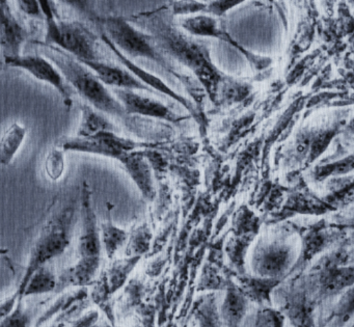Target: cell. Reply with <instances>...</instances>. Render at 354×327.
<instances>
[{"label":"cell","instance_id":"1","mask_svg":"<svg viewBox=\"0 0 354 327\" xmlns=\"http://www.w3.org/2000/svg\"><path fill=\"white\" fill-rule=\"evenodd\" d=\"M142 21L148 26L159 48L169 57L190 70L198 78L211 101L218 103L223 76L213 65L208 49L200 43L182 34L167 20L162 13L142 16Z\"/></svg>","mask_w":354,"mask_h":327},{"label":"cell","instance_id":"2","mask_svg":"<svg viewBox=\"0 0 354 327\" xmlns=\"http://www.w3.org/2000/svg\"><path fill=\"white\" fill-rule=\"evenodd\" d=\"M38 45L41 55L59 68L68 84L91 106L124 121L128 119L129 115L126 113L123 104L91 68L59 47L46 43H39Z\"/></svg>","mask_w":354,"mask_h":327},{"label":"cell","instance_id":"3","mask_svg":"<svg viewBox=\"0 0 354 327\" xmlns=\"http://www.w3.org/2000/svg\"><path fill=\"white\" fill-rule=\"evenodd\" d=\"M105 36L115 45L126 57L146 59L157 64L161 69L190 88V94L196 99V84L188 76L180 73L167 59L165 53L159 48L150 35L144 34L134 28L128 20L121 17H109L103 21Z\"/></svg>","mask_w":354,"mask_h":327},{"label":"cell","instance_id":"4","mask_svg":"<svg viewBox=\"0 0 354 327\" xmlns=\"http://www.w3.org/2000/svg\"><path fill=\"white\" fill-rule=\"evenodd\" d=\"M74 217V206L62 207L49 215L30 250V260L19 289L26 285L35 271L46 266L49 261L61 256L65 252L71 240Z\"/></svg>","mask_w":354,"mask_h":327},{"label":"cell","instance_id":"5","mask_svg":"<svg viewBox=\"0 0 354 327\" xmlns=\"http://www.w3.org/2000/svg\"><path fill=\"white\" fill-rule=\"evenodd\" d=\"M40 3L46 24V44L59 47L82 63L101 61L97 49V38L92 32L82 24L59 19L53 0H40Z\"/></svg>","mask_w":354,"mask_h":327},{"label":"cell","instance_id":"6","mask_svg":"<svg viewBox=\"0 0 354 327\" xmlns=\"http://www.w3.org/2000/svg\"><path fill=\"white\" fill-rule=\"evenodd\" d=\"M279 293V310L293 327H316L315 310L319 306L302 277L293 279L287 287L275 289Z\"/></svg>","mask_w":354,"mask_h":327},{"label":"cell","instance_id":"7","mask_svg":"<svg viewBox=\"0 0 354 327\" xmlns=\"http://www.w3.org/2000/svg\"><path fill=\"white\" fill-rule=\"evenodd\" d=\"M138 142L129 138H121L115 131H102L88 138H67L62 144L65 152L88 153L98 155L119 161L124 155L132 152L138 148Z\"/></svg>","mask_w":354,"mask_h":327},{"label":"cell","instance_id":"8","mask_svg":"<svg viewBox=\"0 0 354 327\" xmlns=\"http://www.w3.org/2000/svg\"><path fill=\"white\" fill-rule=\"evenodd\" d=\"M5 63L9 67L19 68L28 72L36 80L53 86L61 94L64 104L71 109L73 104L74 90L68 84L59 68L42 55H19L16 57L5 59Z\"/></svg>","mask_w":354,"mask_h":327},{"label":"cell","instance_id":"9","mask_svg":"<svg viewBox=\"0 0 354 327\" xmlns=\"http://www.w3.org/2000/svg\"><path fill=\"white\" fill-rule=\"evenodd\" d=\"M113 93L118 100L123 104L126 113L129 115H140L171 123H179L184 120L167 105L155 99L142 96L136 93V91L113 88Z\"/></svg>","mask_w":354,"mask_h":327},{"label":"cell","instance_id":"10","mask_svg":"<svg viewBox=\"0 0 354 327\" xmlns=\"http://www.w3.org/2000/svg\"><path fill=\"white\" fill-rule=\"evenodd\" d=\"M82 227L78 239V254L82 259H101L100 227L93 208L92 191L86 183L82 189Z\"/></svg>","mask_w":354,"mask_h":327},{"label":"cell","instance_id":"11","mask_svg":"<svg viewBox=\"0 0 354 327\" xmlns=\"http://www.w3.org/2000/svg\"><path fill=\"white\" fill-rule=\"evenodd\" d=\"M292 259V250L285 244L258 246L252 256V270L260 277L281 279L291 270Z\"/></svg>","mask_w":354,"mask_h":327},{"label":"cell","instance_id":"12","mask_svg":"<svg viewBox=\"0 0 354 327\" xmlns=\"http://www.w3.org/2000/svg\"><path fill=\"white\" fill-rule=\"evenodd\" d=\"M102 40L103 42L106 44V46L113 51V55H115L118 59L123 64L124 67L127 68L130 72H131L133 75H136L138 80H142L145 84L150 86L152 90H154L155 92L161 93V94L167 95L169 98L174 99L176 102L181 104L182 106H184V109L194 118V119L198 120V111H196V105L192 102V101L188 100L185 97L181 96V95L176 93L175 91L171 90L167 84L162 82L160 78L156 77V76L153 75V74L149 73L146 70L142 69V68L138 67V65L133 63L129 57H126L122 51H120L119 49L115 47V45L105 36L104 34L102 35Z\"/></svg>","mask_w":354,"mask_h":327},{"label":"cell","instance_id":"13","mask_svg":"<svg viewBox=\"0 0 354 327\" xmlns=\"http://www.w3.org/2000/svg\"><path fill=\"white\" fill-rule=\"evenodd\" d=\"M84 65L93 70L96 75L100 78L105 86H113L115 88L131 91H146L152 94H158L150 86L145 84L142 80H138L129 70L122 69L111 64L101 61L84 62Z\"/></svg>","mask_w":354,"mask_h":327},{"label":"cell","instance_id":"14","mask_svg":"<svg viewBox=\"0 0 354 327\" xmlns=\"http://www.w3.org/2000/svg\"><path fill=\"white\" fill-rule=\"evenodd\" d=\"M119 162L123 165L126 173L131 178L144 200L153 202L156 198V188L153 180L152 169L146 157L142 153L132 151L124 155Z\"/></svg>","mask_w":354,"mask_h":327},{"label":"cell","instance_id":"15","mask_svg":"<svg viewBox=\"0 0 354 327\" xmlns=\"http://www.w3.org/2000/svg\"><path fill=\"white\" fill-rule=\"evenodd\" d=\"M281 279H274V277L240 275L238 287L250 301L260 306H271L272 304L271 295L274 293L275 289L281 285Z\"/></svg>","mask_w":354,"mask_h":327},{"label":"cell","instance_id":"16","mask_svg":"<svg viewBox=\"0 0 354 327\" xmlns=\"http://www.w3.org/2000/svg\"><path fill=\"white\" fill-rule=\"evenodd\" d=\"M250 300L238 285L230 283L225 289V299L221 304V322L225 327H241L248 312Z\"/></svg>","mask_w":354,"mask_h":327},{"label":"cell","instance_id":"17","mask_svg":"<svg viewBox=\"0 0 354 327\" xmlns=\"http://www.w3.org/2000/svg\"><path fill=\"white\" fill-rule=\"evenodd\" d=\"M101 259L80 258L73 266L63 271L59 277L57 289L69 286H86L92 283L98 273Z\"/></svg>","mask_w":354,"mask_h":327},{"label":"cell","instance_id":"18","mask_svg":"<svg viewBox=\"0 0 354 327\" xmlns=\"http://www.w3.org/2000/svg\"><path fill=\"white\" fill-rule=\"evenodd\" d=\"M24 41V32L15 18L12 16L9 7L3 0V20H1V43H3V57H19L20 49Z\"/></svg>","mask_w":354,"mask_h":327},{"label":"cell","instance_id":"19","mask_svg":"<svg viewBox=\"0 0 354 327\" xmlns=\"http://www.w3.org/2000/svg\"><path fill=\"white\" fill-rule=\"evenodd\" d=\"M102 131L117 132L118 128L103 115L102 111L88 104L82 105V118L76 136L88 138Z\"/></svg>","mask_w":354,"mask_h":327},{"label":"cell","instance_id":"20","mask_svg":"<svg viewBox=\"0 0 354 327\" xmlns=\"http://www.w3.org/2000/svg\"><path fill=\"white\" fill-rule=\"evenodd\" d=\"M57 285H59V279L55 277V273L46 266H43L35 271L26 281V285L18 289L16 293L21 298L41 295V294L55 291L57 290Z\"/></svg>","mask_w":354,"mask_h":327},{"label":"cell","instance_id":"21","mask_svg":"<svg viewBox=\"0 0 354 327\" xmlns=\"http://www.w3.org/2000/svg\"><path fill=\"white\" fill-rule=\"evenodd\" d=\"M352 286H354V266L337 267L319 293L318 303L343 293Z\"/></svg>","mask_w":354,"mask_h":327},{"label":"cell","instance_id":"22","mask_svg":"<svg viewBox=\"0 0 354 327\" xmlns=\"http://www.w3.org/2000/svg\"><path fill=\"white\" fill-rule=\"evenodd\" d=\"M354 316V286L341 293L321 327H344Z\"/></svg>","mask_w":354,"mask_h":327},{"label":"cell","instance_id":"23","mask_svg":"<svg viewBox=\"0 0 354 327\" xmlns=\"http://www.w3.org/2000/svg\"><path fill=\"white\" fill-rule=\"evenodd\" d=\"M28 130L19 123H14L3 134L0 142V161L8 165L13 161L26 138Z\"/></svg>","mask_w":354,"mask_h":327},{"label":"cell","instance_id":"24","mask_svg":"<svg viewBox=\"0 0 354 327\" xmlns=\"http://www.w3.org/2000/svg\"><path fill=\"white\" fill-rule=\"evenodd\" d=\"M140 259L142 256H127L126 259L115 261L107 269L104 279L111 294L125 285L130 273L134 270Z\"/></svg>","mask_w":354,"mask_h":327},{"label":"cell","instance_id":"25","mask_svg":"<svg viewBox=\"0 0 354 327\" xmlns=\"http://www.w3.org/2000/svg\"><path fill=\"white\" fill-rule=\"evenodd\" d=\"M101 241L109 259H113L118 250L129 239V235L125 230L118 227L113 221H104L101 223Z\"/></svg>","mask_w":354,"mask_h":327},{"label":"cell","instance_id":"26","mask_svg":"<svg viewBox=\"0 0 354 327\" xmlns=\"http://www.w3.org/2000/svg\"><path fill=\"white\" fill-rule=\"evenodd\" d=\"M182 28L190 36L225 38V34L217 28L214 18L206 15L192 16L182 21Z\"/></svg>","mask_w":354,"mask_h":327},{"label":"cell","instance_id":"27","mask_svg":"<svg viewBox=\"0 0 354 327\" xmlns=\"http://www.w3.org/2000/svg\"><path fill=\"white\" fill-rule=\"evenodd\" d=\"M152 233L147 223L140 225L132 231L126 247V256H142L150 250Z\"/></svg>","mask_w":354,"mask_h":327},{"label":"cell","instance_id":"28","mask_svg":"<svg viewBox=\"0 0 354 327\" xmlns=\"http://www.w3.org/2000/svg\"><path fill=\"white\" fill-rule=\"evenodd\" d=\"M250 241H252V236L240 235V237L232 239L227 246V256H229L232 264L241 274L243 273L246 250H248Z\"/></svg>","mask_w":354,"mask_h":327},{"label":"cell","instance_id":"29","mask_svg":"<svg viewBox=\"0 0 354 327\" xmlns=\"http://www.w3.org/2000/svg\"><path fill=\"white\" fill-rule=\"evenodd\" d=\"M286 317L279 308L261 306L254 315L252 327H285Z\"/></svg>","mask_w":354,"mask_h":327},{"label":"cell","instance_id":"30","mask_svg":"<svg viewBox=\"0 0 354 327\" xmlns=\"http://www.w3.org/2000/svg\"><path fill=\"white\" fill-rule=\"evenodd\" d=\"M65 151L63 149L55 148L47 155L45 160V171L47 177L53 181H59L65 171Z\"/></svg>","mask_w":354,"mask_h":327},{"label":"cell","instance_id":"31","mask_svg":"<svg viewBox=\"0 0 354 327\" xmlns=\"http://www.w3.org/2000/svg\"><path fill=\"white\" fill-rule=\"evenodd\" d=\"M32 318L24 306L22 298L20 297L16 304L15 308L7 316L3 317L1 326L0 327H30Z\"/></svg>","mask_w":354,"mask_h":327},{"label":"cell","instance_id":"32","mask_svg":"<svg viewBox=\"0 0 354 327\" xmlns=\"http://www.w3.org/2000/svg\"><path fill=\"white\" fill-rule=\"evenodd\" d=\"M206 5L194 0H183V1H177L174 3V13L177 15H187V14L198 13V12H205Z\"/></svg>","mask_w":354,"mask_h":327},{"label":"cell","instance_id":"33","mask_svg":"<svg viewBox=\"0 0 354 327\" xmlns=\"http://www.w3.org/2000/svg\"><path fill=\"white\" fill-rule=\"evenodd\" d=\"M17 5L20 11L28 17L35 18V19L44 18L40 0H17Z\"/></svg>","mask_w":354,"mask_h":327},{"label":"cell","instance_id":"34","mask_svg":"<svg viewBox=\"0 0 354 327\" xmlns=\"http://www.w3.org/2000/svg\"><path fill=\"white\" fill-rule=\"evenodd\" d=\"M241 1L242 0H213L209 5H206L205 13L221 16Z\"/></svg>","mask_w":354,"mask_h":327},{"label":"cell","instance_id":"35","mask_svg":"<svg viewBox=\"0 0 354 327\" xmlns=\"http://www.w3.org/2000/svg\"><path fill=\"white\" fill-rule=\"evenodd\" d=\"M59 1L84 15H88L91 13V0H59Z\"/></svg>","mask_w":354,"mask_h":327},{"label":"cell","instance_id":"36","mask_svg":"<svg viewBox=\"0 0 354 327\" xmlns=\"http://www.w3.org/2000/svg\"><path fill=\"white\" fill-rule=\"evenodd\" d=\"M351 327H354V323H353V324L351 325Z\"/></svg>","mask_w":354,"mask_h":327},{"label":"cell","instance_id":"37","mask_svg":"<svg viewBox=\"0 0 354 327\" xmlns=\"http://www.w3.org/2000/svg\"><path fill=\"white\" fill-rule=\"evenodd\" d=\"M353 243H354V235H353Z\"/></svg>","mask_w":354,"mask_h":327},{"label":"cell","instance_id":"38","mask_svg":"<svg viewBox=\"0 0 354 327\" xmlns=\"http://www.w3.org/2000/svg\"><path fill=\"white\" fill-rule=\"evenodd\" d=\"M316 327H321V326H316Z\"/></svg>","mask_w":354,"mask_h":327}]
</instances>
